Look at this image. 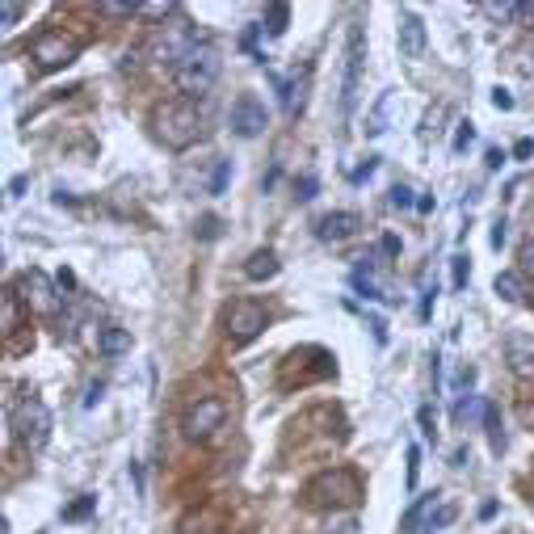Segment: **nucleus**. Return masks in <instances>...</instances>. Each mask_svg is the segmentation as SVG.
<instances>
[{
	"mask_svg": "<svg viewBox=\"0 0 534 534\" xmlns=\"http://www.w3.org/2000/svg\"><path fill=\"white\" fill-rule=\"evenodd\" d=\"M156 135L164 148H173V152H186L190 143L202 135V114L190 97H181V101H164V106L156 110Z\"/></svg>",
	"mask_w": 534,
	"mask_h": 534,
	"instance_id": "nucleus-1",
	"label": "nucleus"
},
{
	"mask_svg": "<svg viewBox=\"0 0 534 534\" xmlns=\"http://www.w3.org/2000/svg\"><path fill=\"white\" fill-rule=\"evenodd\" d=\"M198 47H202V43H198V30L186 22V17H173V22H164V26L152 34L148 55H152L156 68H173V72H177Z\"/></svg>",
	"mask_w": 534,
	"mask_h": 534,
	"instance_id": "nucleus-2",
	"label": "nucleus"
},
{
	"mask_svg": "<svg viewBox=\"0 0 534 534\" xmlns=\"http://www.w3.org/2000/svg\"><path fill=\"white\" fill-rule=\"evenodd\" d=\"M9 429H13V438L30 450V455H38V450L47 446V438H51V408L38 396H26L22 404H13Z\"/></svg>",
	"mask_w": 534,
	"mask_h": 534,
	"instance_id": "nucleus-3",
	"label": "nucleus"
},
{
	"mask_svg": "<svg viewBox=\"0 0 534 534\" xmlns=\"http://www.w3.org/2000/svg\"><path fill=\"white\" fill-rule=\"evenodd\" d=\"M219 72H223V59H219V51H215L211 43H202V47H198V51L186 59V64H181V68L173 72V80H177V89L194 101V97H202V93H211V89H215Z\"/></svg>",
	"mask_w": 534,
	"mask_h": 534,
	"instance_id": "nucleus-4",
	"label": "nucleus"
},
{
	"mask_svg": "<svg viewBox=\"0 0 534 534\" xmlns=\"http://www.w3.org/2000/svg\"><path fill=\"white\" fill-rule=\"evenodd\" d=\"M455 518H459V505L446 492H429V497H421L404 513V534H442Z\"/></svg>",
	"mask_w": 534,
	"mask_h": 534,
	"instance_id": "nucleus-5",
	"label": "nucleus"
},
{
	"mask_svg": "<svg viewBox=\"0 0 534 534\" xmlns=\"http://www.w3.org/2000/svg\"><path fill=\"white\" fill-rule=\"evenodd\" d=\"M17 299L26 303V312L34 316H59L64 312V295L55 291V282L43 270H26L17 278Z\"/></svg>",
	"mask_w": 534,
	"mask_h": 534,
	"instance_id": "nucleus-6",
	"label": "nucleus"
},
{
	"mask_svg": "<svg viewBox=\"0 0 534 534\" xmlns=\"http://www.w3.org/2000/svg\"><path fill=\"white\" fill-rule=\"evenodd\" d=\"M80 55V43L76 38H68L64 30H43L30 43V59H34V68L38 72H59V68H68L72 59Z\"/></svg>",
	"mask_w": 534,
	"mask_h": 534,
	"instance_id": "nucleus-7",
	"label": "nucleus"
},
{
	"mask_svg": "<svg viewBox=\"0 0 534 534\" xmlns=\"http://www.w3.org/2000/svg\"><path fill=\"white\" fill-rule=\"evenodd\" d=\"M265 324H270V312L257 303V299H236L228 307V341L240 349L265 333Z\"/></svg>",
	"mask_w": 534,
	"mask_h": 534,
	"instance_id": "nucleus-8",
	"label": "nucleus"
},
{
	"mask_svg": "<svg viewBox=\"0 0 534 534\" xmlns=\"http://www.w3.org/2000/svg\"><path fill=\"white\" fill-rule=\"evenodd\" d=\"M362 59H366V34L362 26H349V43H345V80H341V118L349 122L358 106V80H362Z\"/></svg>",
	"mask_w": 534,
	"mask_h": 534,
	"instance_id": "nucleus-9",
	"label": "nucleus"
},
{
	"mask_svg": "<svg viewBox=\"0 0 534 534\" xmlns=\"http://www.w3.org/2000/svg\"><path fill=\"white\" fill-rule=\"evenodd\" d=\"M228 127L240 135V139H257L265 127H270V110H265V101L257 93H240L228 110Z\"/></svg>",
	"mask_w": 534,
	"mask_h": 534,
	"instance_id": "nucleus-10",
	"label": "nucleus"
},
{
	"mask_svg": "<svg viewBox=\"0 0 534 534\" xmlns=\"http://www.w3.org/2000/svg\"><path fill=\"white\" fill-rule=\"evenodd\" d=\"M223 421H228V404H223V400H198L186 413V434L194 442H207V438H215L223 429Z\"/></svg>",
	"mask_w": 534,
	"mask_h": 534,
	"instance_id": "nucleus-11",
	"label": "nucleus"
},
{
	"mask_svg": "<svg viewBox=\"0 0 534 534\" xmlns=\"http://www.w3.org/2000/svg\"><path fill=\"white\" fill-rule=\"evenodd\" d=\"M270 80H274V89H278V97H282V110L291 114V118H299L303 114V106H307V89H312V68H295L291 76H274L270 72Z\"/></svg>",
	"mask_w": 534,
	"mask_h": 534,
	"instance_id": "nucleus-12",
	"label": "nucleus"
},
{
	"mask_svg": "<svg viewBox=\"0 0 534 534\" xmlns=\"http://www.w3.org/2000/svg\"><path fill=\"white\" fill-rule=\"evenodd\" d=\"M396 43H400V55H404V59H421V55H425L429 34H425V22H421V17H417L413 9H400Z\"/></svg>",
	"mask_w": 534,
	"mask_h": 534,
	"instance_id": "nucleus-13",
	"label": "nucleus"
},
{
	"mask_svg": "<svg viewBox=\"0 0 534 534\" xmlns=\"http://www.w3.org/2000/svg\"><path fill=\"white\" fill-rule=\"evenodd\" d=\"M320 492H345V497L358 505V501H362V480H358L349 467H337V471H324L320 480H312V488H307V497L316 501Z\"/></svg>",
	"mask_w": 534,
	"mask_h": 534,
	"instance_id": "nucleus-14",
	"label": "nucleus"
},
{
	"mask_svg": "<svg viewBox=\"0 0 534 534\" xmlns=\"http://www.w3.org/2000/svg\"><path fill=\"white\" fill-rule=\"evenodd\" d=\"M358 228H362V219H358L354 211H333V215H324V219L316 223V236L341 244V240H349V236H358Z\"/></svg>",
	"mask_w": 534,
	"mask_h": 534,
	"instance_id": "nucleus-15",
	"label": "nucleus"
},
{
	"mask_svg": "<svg viewBox=\"0 0 534 534\" xmlns=\"http://www.w3.org/2000/svg\"><path fill=\"white\" fill-rule=\"evenodd\" d=\"M278 270H282V261H278V253H274V249H257L249 261H244V278H249V282L278 278Z\"/></svg>",
	"mask_w": 534,
	"mask_h": 534,
	"instance_id": "nucleus-16",
	"label": "nucleus"
},
{
	"mask_svg": "<svg viewBox=\"0 0 534 534\" xmlns=\"http://www.w3.org/2000/svg\"><path fill=\"white\" fill-rule=\"evenodd\" d=\"M127 349H131V333H127V328H114V324L97 328V354H106V358H122Z\"/></svg>",
	"mask_w": 534,
	"mask_h": 534,
	"instance_id": "nucleus-17",
	"label": "nucleus"
},
{
	"mask_svg": "<svg viewBox=\"0 0 534 534\" xmlns=\"http://www.w3.org/2000/svg\"><path fill=\"white\" fill-rule=\"evenodd\" d=\"M492 291H497L505 303H526V278H522V270H505V274H497Z\"/></svg>",
	"mask_w": 534,
	"mask_h": 534,
	"instance_id": "nucleus-18",
	"label": "nucleus"
},
{
	"mask_svg": "<svg viewBox=\"0 0 534 534\" xmlns=\"http://www.w3.org/2000/svg\"><path fill=\"white\" fill-rule=\"evenodd\" d=\"M484 429H488L492 455H501V450H505V425H501V413H497V404H484Z\"/></svg>",
	"mask_w": 534,
	"mask_h": 534,
	"instance_id": "nucleus-19",
	"label": "nucleus"
},
{
	"mask_svg": "<svg viewBox=\"0 0 534 534\" xmlns=\"http://www.w3.org/2000/svg\"><path fill=\"white\" fill-rule=\"evenodd\" d=\"M286 26H291V5H270V9H265V34H270V38H282L286 34Z\"/></svg>",
	"mask_w": 534,
	"mask_h": 534,
	"instance_id": "nucleus-20",
	"label": "nucleus"
},
{
	"mask_svg": "<svg viewBox=\"0 0 534 534\" xmlns=\"http://www.w3.org/2000/svg\"><path fill=\"white\" fill-rule=\"evenodd\" d=\"M387 110H392V89L379 97V106H375L371 122H366V135H383V131H387Z\"/></svg>",
	"mask_w": 534,
	"mask_h": 534,
	"instance_id": "nucleus-21",
	"label": "nucleus"
},
{
	"mask_svg": "<svg viewBox=\"0 0 534 534\" xmlns=\"http://www.w3.org/2000/svg\"><path fill=\"white\" fill-rule=\"evenodd\" d=\"M143 17H152V22H169L177 13V0H152V5H139Z\"/></svg>",
	"mask_w": 534,
	"mask_h": 534,
	"instance_id": "nucleus-22",
	"label": "nucleus"
},
{
	"mask_svg": "<svg viewBox=\"0 0 534 534\" xmlns=\"http://www.w3.org/2000/svg\"><path fill=\"white\" fill-rule=\"evenodd\" d=\"M354 291H358L362 299H371V303H383V299H387V295L379 291V286H375L371 278H366V270H358V274H354Z\"/></svg>",
	"mask_w": 534,
	"mask_h": 534,
	"instance_id": "nucleus-23",
	"label": "nucleus"
},
{
	"mask_svg": "<svg viewBox=\"0 0 534 534\" xmlns=\"http://www.w3.org/2000/svg\"><path fill=\"white\" fill-rule=\"evenodd\" d=\"M17 303H22L17 291H5V333H17V316H22L17 312Z\"/></svg>",
	"mask_w": 534,
	"mask_h": 534,
	"instance_id": "nucleus-24",
	"label": "nucleus"
},
{
	"mask_svg": "<svg viewBox=\"0 0 534 534\" xmlns=\"http://www.w3.org/2000/svg\"><path fill=\"white\" fill-rule=\"evenodd\" d=\"M93 505H97V497H80L72 509H64V522H76V518H85V513H93Z\"/></svg>",
	"mask_w": 534,
	"mask_h": 534,
	"instance_id": "nucleus-25",
	"label": "nucleus"
},
{
	"mask_svg": "<svg viewBox=\"0 0 534 534\" xmlns=\"http://www.w3.org/2000/svg\"><path fill=\"white\" fill-rule=\"evenodd\" d=\"M228 177H232V160H219V169H215V177H211V194H223Z\"/></svg>",
	"mask_w": 534,
	"mask_h": 534,
	"instance_id": "nucleus-26",
	"label": "nucleus"
},
{
	"mask_svg": "<svg viewBox=\"0 0 534 534\" xmlns=\"http://www.w3.org/2000/svg\"><path fill=\"white\" fill-rule=\"evenodd\" d=\"M97 13L101 17H135L139 5H110V0H106V5H97Z\"/></svg>",
	"mask_w": 534,
	"mask_h": 534,
	"instance_id": "nucleus-27",
	"label": "nucleus"
},
{
	"mask_svg": "<svg viewBox=\"0 0 534 534\" xmlns=\"http://www.w3.org/2000/svg\"><path fill=\"white\" fill-rule=\"evenodd\" d=\"M392 207H396V211H408V207H413V190H408V186H392Z\"/></svg>",
	"mask_w": 534,
	"mask_h": 534,
	"instance_id": "nucleus-28",
	"label": "nucleus"
},
{
	"mask_svg": "<svg viewBox=\"0 0 534 534\" xmlns=\"http://www.w3.org/2000/svg\"><path fill=\"white\" fill-rule=\"evenodd\" d=\"M471 139H476V127H471V122H459V131H455V152H467Z\"/></svg>",
	"mask_w": 534,
	"mask_h": 534,
	"instance_id": "nucleus-29",
	"label": "nucleus"
},
{
	"mask_svg": "<svg viewBox=\"0 0 534 534\" xmlns=\"http://www.w3.org/2000/svg\"><path fill=\"white\" fill-rule=\"evenodd\" d=\"M417 471H421V450L408 446V488H417Z\"/></svg>",
	"mask_w": 534,
	"mask_h": 534,
	"instance_id": "nucleus-30",
	"label": "nucleus"
},
{
	"mask_svg": "<svg viewBox=\"0 0 534 534\" xmlns=\"http://www.w3.org/2000/svg\"><path fill=\"white\" fill-rule=\"evenodd\" d=\"M450 265H455V291H463L467 278H471V265H467V257H455Z\"/></svg>",
	"mask_w": 534,
	"mask_h": 534,
	"instance_id": "nucleus-31",
	"label": "nucleus"
},
{
	"mask_svg": "<svg viewBox=\"0 0 534 534\" xmlns=\"http://www.w3.org/2000/svg\"><path fill=\"white\" fill-rule=\"evenodd\" d=\"M379 169V156H366V164H362V169H354V173H349V181H354V186H358V181H366V177H371Z\"/></svg>",
	"mask_w": 534,
	"mask_h": 534,
	"instance_id": "nucleus-32",
	"label": "nucleus"
},
{
	"mask_svg": "<svg viewBox=\"0 0 534 534\" xmlns=\"http://www.w3.org/2000/svg\"><path fill=\"white\" fill-rule=\"evenodd\" d=\"M295 190H299L295 198H299V202H307V198H316V190H320V181H316V177H303V181H299V186H295Z\"/></svg>",
	"mask_w": 534,
	"mask_h": 534,
	"instance_id": "nucleus-33",
	"label": "nucleus"
},
{
	"mask_svg": "<svg viewBox=\"0 0 534 534\" xmlns=\"http://www.w3.org/2000/svg\"><path fill=\"white\" fill-rule=\"evenodd\" d=\"M518 261H522V274H530V270H534V240H526V244H522Z\"/></svg>",
	"mask_w": 534,
	"mask_h": 534,
	"instance_id": "nucleus-34",
	"label": "nucleus"
},
{
	"mask_svg": "<svg viewBox=\"0 0 534 534\" xmlns=\"http://www.w3.org/2000/svg\"><path fill=\"white\" fill-rule=\"evenodd\" d=\"M492 106H497V110H513V97H509V89H492Z\"/></svg>",
	"mask_w": 534,
	"mask_h": 534,
	"instance_id": "nucleus-35",
	"label": "nucleus"
},
{
	"mask_svg": "<svg viewBox=\"0 0 534 534\" xmlns=\"http://www.w3.org/2000/svg\"><path fill=\"white\" fill-rule=\"evenodd\" d=\"M505 228H509L505 219H497V223H492V249H501V244H505Z\"/></svg>",
	"mask_w": 534,
	"mask_h": 534,
	"instance_id": "nucleus-36",
	"label": "nucleus"
},
{
	"mask_svg": "<svg viewBox=\"0 0 534 534\" xmlns=\"http://www.w3.org/2000/svg\"><path fill=\"white\" fill-rule=\"evenodd\" d=\"M513 156H518V160L534 156V139H518V143H513Z\"/></svg>",
	"mask_w": 534,
	"mask_h": 534,
	"instance_id": "nucleus-37",
	"label": "nucleus"
},
{
	"mask_svg": "<svg viewBox=\"0 0 534 534\" xmlns=\"http://www.w3.org/2000/svg\"><path fill=\"white\" fill-rule=\"evenodd\" d=\"M371 333H375L379 345H387V324H383V316H371Z\"/></svg>",
	"mask_w": 534,
	"mask_h": 534,
	"instance_id": "nucleus-38",
	"label": "nucleus"
},
{
	"mask_svg": "<svg viewBox=\"0 0 534 534\" xmlns=\"http://www.w3.org/2000/svg\"><path fill=\"white\" fill-rule=\"evenodd\" d=\"M26 186H30V177H26V173H22V177H13V181H9V198H22Z\"/></svg>",
	"mask_w": 534,
	"mask_h": 534,
	"instance_id": "nucleus-39",
	"label": "nucleus"
},
{
	"mask_svg": "<svg viewBox=\"0 0 534 534\" xmlns=\"http://www.w3.org/2000/svg\"><path fill=\"white\" fill-rule=\"evenodd\" d=\"M26 9L22 5H5V30H13V22H17V17H22Z\"/></svg>",
	"mask_w": 534,
	"mask_h": 534,
	"instance_id": "nucleus-40",
	"label": "nucleus"
},
{
	"mask_svg": "<svg viewBox=\"0 0 534 534\" xmlns=\"http://www.w3.org/2000/svg\"><path fill=\"white\" fill-rule=\"evenodd\" d=\"M202 236H207V240H211V236H219V219H215V215L202 219Z\"/></svg>",
	"mask_w": 534,
	"mask_h": 534,
	"instance_id": "nucleus-41",
	"label": "nucleus"
},
{
	"mask_svg": "<svg viewBox=\"0 0 534 534\" xmlns=\"http://www.w3.org/2000/svg\"><path fill=\"white\" fill-rule=\"evenodd\" d=\"M421 425H425V438H429V442H434L438 434H434V417H429V408H421Z\"/></svg>",
	"mask_w": 534,
	"mask_h": 534,
	"instance_id": "nucleus-42",
	"label": "nucleus"
},
{
	"mask_svg": "<svg viewBox=\"0 0 534 534\" xmlns=\"http://www.w3.org/2000/svg\"><path fill=\"white\" fill-rule=\"evenodd\" d=\"M101 392H106V387H101V383H93V387H89V396H85V404H89V408H93V404H97V400H101Z\"/></svg>",
	"mask_w": 534,
	"mask_h": 534,
	"instance_id": "nucleus-43",
	"label": "nucleus"
},
{
	"mask_svg": "<svg viewBox=\"0 0 534 534\" xmlns=\"http://www.w3.org/2000/svg\"><path fill=\"white\" fill-rule=\"evenodd\" d=\"M501 164H505V152L492 148V152H488V169H501Z\"/></svg>",
	"mask_w": 534,
	"mask_h": 534,
	"instance_id": "nucleus-44",
	"label": "nucleus"
},
{
	"mask_svg": "<svg viewBox=\"0 0 534 534\" xmlns=\"http://www.w3.org/2000/svg\"><path fill=\"white\" fill-rule=\"evenodd\" d=\"M383 253H400V240L396 236H383Z\"/></svg>",
	"mask_w": 534,
	"mask_h": 534,
	"instance_id": "nucleus-45",
	"label": "nucleus"
}]
</instances>
